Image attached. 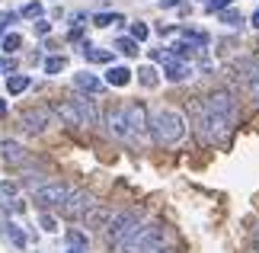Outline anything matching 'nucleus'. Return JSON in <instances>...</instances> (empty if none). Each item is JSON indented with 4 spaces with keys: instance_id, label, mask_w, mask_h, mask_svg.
Returning a JSON list of instances; mask_svg holds the SVG:
<instances>
[{
    "instance_id": "1",
    "label": "nucleus",
    "mask_w": 259,
    "mask_h": 253,
    "mask_svg": "<svg viewBox=\"0 0 259 253\" xmlns=\"http://www.w3.org/2000/svg\"><path fill=\"white\" fill-rule=\"evenodd\" d=\"M195 131L205 144H224L237 125V99L227 90H214L205 103H192Z\"/></svg>"
},
{
    "instance_id": "2",
    "label": "nucleus",
    "mask_w": 259,
    "mask_h": 253,
    "mask_svg": "<svg viewBox=\"0 0 259 253\" xmlns=\"http://www.w3.org/2000/svg\"><path fill=\"white\" fill-rule=\"evenodd\" d=\"M151 135L157 144L163 148H173L179 144V141L186 138V116L179 113V109H157V113L151 116Z\"/></svg>"
},
{
    "instance_id": "3",
    "label": "nucleus",
    "mask_w": 259,
    "mask_h": 253,
    "mask_svg": "<svg viewBox=\"0 0 259 253\" xmlns=\"http://www.w3.org/2000/svg\"><path fill=\"white\" fill-rule=\"evenodd\" d=\"M141 225H144V221H141V215H138L135 208H118V211H112V218H109L103 237H106V244L112 250H122L128 244V237H132Z\"/></svg>"
},
{
    "instance_id": "4",
    "label": "nucleus",
    "mask_w": 259,
    "mask_h": 253,
    "mask_svg": "<svg viewBox=\"0 0 259 253\" xmlns=\"http://www.w3.org/2000/svg\"><path fill=\"white\" fill-rule=\"evenodd\" d=\"M157 250H163V228L160 225H141L118 253H157Z\"/></svg>"
},
{
    "instance_id": "5",
    "label": "nucleus",
    "mask_w": 259,
    "mask_h": 253,
    "mask_svg": "<svg viewBox=\"0 0 259 253\" xmlns=\"http://www.w3.org/2000/svg\"><path fill=\"white\" fill-rule=\"evenodd\" d=\"M234 74H237V84L246 90V96L259 103V61L256 58H237Z\"/></svg>"
},
{
    "instance_id": "6",
    "label": "nucleus",
    "mask_w": 259,
    "mask_h": 253,
    "mask_svg": "<svg viewBox=\"0 0 259 253\" xmlns=\"http://www.w3.org/2000/svg\"><path fill=\"white\" fill-rule=\"evenodd\" d=\"M106 131H109L115 141L138 144V138H135V131H132V122H128L125 106H109V109H106Z\"/></svg>"
},
{
    "instance_id": "7",
    "label": "nucleus",
    "mask_w": 259,
    "mask_h": 253,
    "mask_svg": "<svg viewBox=\"0 0 259 253\" xmlns=\"http://www.w3.org/2000/svg\"><path fill=\"white\" fill-rule=\"evenodd\" d=\"M67 196H71V186L67 183H45V186H38L35 189V202L42 208H61Z\"/></svg>"
},
{
    "instance_id": "8",
    "label": "nucleus",
    "mask_w": 259,
    "mask_h": 253,
    "mask_svg": "<svg viewBox=\"0 0 259 253\" xmlns=\"http://www.w3.org/2000/svg\"><path fill=\"white\" fill-rule=\"evenodd\" d=\"M52 116H55V109L35 106V109H26V113L19 116V125H23L29 135H42V131H48V125H52Z\"/></svg>"
},
{
    "instance_id": "9",
    "label": "nucleus",
    "mask_w": 259,
    "mask_h": 253,
    "mask_svg": "<svg viewBox=\"0 0 259 253\" xmlns=\"http://www.w3.org/2000/svg\"><path fill=\"white\" fill-rule=\"evenodd\" d=\"M93 205H99V202L90 196V192H83V189H71L67 202L61 205V215H64V218H87V211L93 208Z\"/></svg>"
},
{
    "instance_id": "10",
    "label": "nucleus",
    "mask_w": 259,
    "mask_h": 253,
    "mask_svg": "<svg viewBox=\"0 0 259 253\" xmlns=\"http://www.w3.org/2000/svg\"><path fill=\"white\" fill-rule=\"evenodd\" d=\"M125 113H128V122H132L135 138H138V141H144V138H147V131H151V113H147V106L141 103V99H135V103H128V106H125Z\"/></svg>"
},
{
    "instance_id": "11",
    "label": "nucleus",
    "mask_w": 259,
    "mask_h": 253,
    "mask_svg": "<svg viewBox=\"0 0 259 253\" xmlns=\"http://www.w3.org/2000/svg\"><path fill=\"white\" fill-rule=\"evenodd\" d=\"M52 109H55V116L61 119L64 125H71V128H83V116H80V109H77L74 99H58Z\"/></svg>"
},
{
    "instance_id": "12",
    "label": "nucleus",
    "mask_w": 259,
    "mask_h": 253,
    "mask_svg": "<svg viewBox=\"0 0 259 253\" xmlns=\"http://www.w3.org/2000/svg\"><path fill=\"white\" fill-rule=\"evenodd\" d=\"M0 154H4V160H7L10 167H23L26 160H29V154L23 151V144H19V141H10V138L0 144Z\"/></svg>"
},
{
    "instance_id": "13",
    "label": "nucleus",
    "mask_w": 259,
    "mask_h": 253,
    "mask_svg": "<svg viewBox=\"0 0 259 253\" xmlns=\"http://www.w3.org/2000/svg\"><path fill=\"white\" fill-rule=\"evenodd\" d=\"M74 87L80 90V93H87V96L103 93V80H99L96 74H90V70H80V74H74Z\"/></svg>"
},
{
    "instance_id": "14",
    "label": "nucleus",
    "mask_w": 259,
    "mask_h": 253,
    "mask_svg": "<svg viewBox=\"0 0 259 253\" xmlns=\"http://www.w3.org/2000/svg\"><path fill=\"white\" fill-rule=\"evenodd\" d=\"M74 103H77V109H80V116H83V128H93V125H99V113H96V103H93V99H90L87 93L74 96Z\"/></svg>"
},
{
    "instance_id": "15",
    "label": "nucleus",
    "mask_w": 259,
    "mask_h": 253,
    "mask_svg": "<svg viewBox=\"0 0 259 253\" xmlns=\"http://www.w3.org/2000/svg\"><path fill=\"white\" fill-rule=\"evenodd\" d=\"M163 77L170 80V84H183V80L192 77V70H189L186 61H176V58H170V61L163 64Z\"/></svg>"
},
{
    "instance_id": "16",
    "label": "nucleus",
    "mask_w": 259,
    "mask_h": 253,
    "mask_svg": "<svg viewBox=\"0 0 259 253\" xmlns=\"http://www.w3.org/2000/svg\"><path fill=\"white\" fill-rule=\"evenodd\" d=\"M132 74H135V70H128L125 64H112L106 70V84L109 87H128V84H132Z\"/></svg>"
},
{
    "instance_id": "17",
    "label": "nucleus",
    "mask_w": 259,
    "mask_h": 253,
    "mask_svg": "<svg viewBox=\"0 0 259 253\" xmlns=\"http://www.w3.org/2000/svg\"><path fill=\"white\" fill-rule=\"evenodd\" d=\"M109 218H112V208H103V205H93L87 211V228H99V231H106V225H109Z\"/></svg>"
},
{
    "instance_id": "18",
    "label": "nucleus",
    "mask_w": 259,
    "mask_h": 253,
    "mask_svg": "<svg viewBox=\"0 0 259 253\" xmlns=\"http://www.w3.org/2000/svg\"><path fill=\"white\" fill-rule=\"evenodd\" d=\"M83 58L87 61H93V64H109L112 61V52H109V48H93V45H83Z\"/></svg>"
},
{
    "instance_id": "19",
    "label": "nucleus",
    "mask_w": 259,
    "mask_h": 253,
    "mask_svg": "<svg viewBox=\"0 0 259 253\" xmlns=\"http://www.w3.org/2000/svg\"><path fill=\"white\" fill-rule=\"evenodd\" d=\"M29 90V77L26 74H10L7 77V93L10 96H19V93H26Z\"/></svg>"
},
{
    "instance_id": "20",
    "label": "nucleus",
    "mask_w": 259,
    "mask_h": 253,
    "mask_svg": "<svg viewBox=\"0 0 259 253\" xmlns=\"http://www.w3.org/2000/svg\"><path fill=\"white\" fill-rule=\"evenodd\" d=\"M115 52H122L125 58H135L141 48H138V39H132V35H122V39H115Z\"/></svg>"
},
{
    "instance_id": "21",
    "label": "nucleus",
    "mask_w": 259,
    "mask_h": 253,
    "mask_svg": "<svg viewBox=\"0 0 259 253\" xmlns=\"http://www.w3.org/2000/svg\"><path fill=\"white\" fill-rule=\"evenodd\" d=\"M157 80H160V74H157L154 64L138 67V84H141V87H157Z\"/></svg>"
},
{
    "instance_id": "22",
    "label": "nucleus",
    "mask_w": 259,
    "mask_h": 253,
    "mask_svg": "<svg viewBox=\"0 0 259 253\" xmlns=\"http://www.w3.org/2000/svg\"><path fill=\"white\" fill-rule=\"evenodd\" d=\"M195 52H198V48H195V45H189L186 39H179L176 45H170V55H173V58H179V61H186V58H192Z\"/></svg>"
},
{
    "instance_id": "23",
    "label": "nucleus",
    "mask_w": 259,
    "mask_h": 253,
    "mask_svg": "<svg viewBox=\"0 0 259 253\" xmlns=\"http://www.w3.org/2000/svg\"><path fill=\"white\" fill-rule=\"evenodd\" d=\"M19 45H23V35H19V32H7V35H4V42H0V48H4L7 55H16V52H19Z\"/></svg>"
},
{
    "instance_id": "24",
    "label": "nucleus",
    "mask_w": 259,
    "mask_h": 253,
    "mask_svg": "<svg viewBox=\"0 0 259 253\" xmlns=\"http://www.w3.org/2000/svg\"><path fill=\"white\" fill-rule=\"evenodd\" d=\"M64 67H67V58H64V55H52V58H45V74H61Z\"/></svg>"
},
{
    "instance_id": "25",
    "label": "nucleus",
    "mask_w": 259,
    "mask_h": 253,
    "mask_svg": "<svg viewBox=\"0 0 259 253\" xmlns=\"http://www.w3.org/2000/svg\"><path fill=\"white\" fill-rule=\"evenodd\" d=\"M115 23H125V16L122 13H96L93 16V26H99V29H103V26H115Z\"/></svg>"
},
{
    "instance_id": "26",
    "label": "nucleus",
    "mask_w": 259,
    "mask_h": 253,
    "mask_svg": "<svg viewBox=\"0 0 259 253\" xmlns=\"http://www.w3.org/2000/svg\"><path fill=\"white\" fill-rule=\"evenodd\" d=\"M183 39H186L189 45H195V48H205L208 45V35L198 32V29H183Z\"/></svg>"
},
{
    "instance_id": "27",
    "label": "nucleus",
    "mask_w": 259,
    "mask_h": 253,
    "mask_svg": "<svg viewBox=\"0 0 259 253\" xmlns=\"http://www.w3.org/2000/svg\"><path fill=\"white\" fill-rule=\"evenodd\" d=\"M4 231H7V237L13 240V247H19V250L26 247V234H23V231H19V225H13V221H10V225H7Z\"/></svg>"
},
{
    "instance_id": "28",
    "label": "nucleus",
    "mask_w": 259,
    "mask_h": 253,
    "mask_svg": "<svg viewBox=\"0 0 259 253\" xmlns=\"http://www.w3.org/2000/svg\"><path fill=\"white\" fill-rule=\"evenodd\" d=\"M42 13H45V7L38 4V0H32V4H26L19 10V16H26V19H42Z\"/></svg>"
},
{
    "instance_id": "29",
    "label": "nucleus",
    "mask_w": 259,
    "mask_h": 253,
    "mask_svg": "<svg viewBox=\"0 0 259 253\" xmlns=\"http://www.w3.org/2000/svg\"><path fill=\"white\" fill-rule=\"evenodd\" d=\"M221 23H224V26H240V23H243V16L231 7V10H221Z\"/></svg>"
},
{
    "instance_id": "30",
    "label": "nucleus",
    "mask_w": 259,
    "mask_h": 253,
    "mask_svg": "<svg viewBox=\"0 0 259 253\" xmlns=\"http://www.w3.org/2000/svg\"><path fill=\"white\" fill-rule=\"evenodd\" d=\"M67 244L77 247V250H83L87 247V234H80V231H67Z\"/></svg>"
},
{
    "instance_id": "31",
    "label": "nucleus",
    "mask_w": 259,
    "mask_h": 253,
    "mask_svg": "<svg viewBox=\"0 0 259 253\" xmlns=\"http://www.w3.org/2000/svg\"><path fill=\"white\" fill-rule=\"evenodd\" d=\"M147 35H151V29H147V23H132V39H138V42H144Z\"/></svg>"
},
{
    "instance_id": "32",
    "label": "nucleus",
    "mask_w": 259,
    "mask_h": 253,
    "mask_svg": "<svg viewBox=\"0 0 259 253\" xmlns=\"http://www.w3.org/2000/svg\"><path fill=\"white\" fill-rule=\"evenodd\" d=\"M231 4H234V0H211V4H205V7L211 10V13H221V10H227Z\"/></svg>"
},
{
    "instance_id": "33",
    "label": "nucleus",
    "mask_w": 259,
    "mask_h": 253,
    "mask_svg": "<svg viewBox=\"0 0 259 253\" xmlns=\"http://www.w3.org/2000/svg\"><path fill=\"white\" fill-rule=\"evenodd\" d=\"M38 221H42V228H45V231H58V221H55L52 215H38Z\"/></svg>"
},
{
    "instance_id": "34",
    "label": "nucleus",
    "mask_w": 259,
    "mask_h": 253,
    "mask_svg": "<svg viewBox=\"0 0 259 253\" xmlns=\"http://www.w3.org/2000/svg\"><path fill=\"white\" fill-rule=\"evenodd\" d=\"M35 32H38V35H48V32H52V23H45V19H38V23H35Z\"/></svg>"
},
{
    "instance_id": "35",
    "label": "nucleus",
    "mask_w": 259,
    "mask_h": 253,
    "mask_svg": "<svg viewBox=\"0 0 259 253\" xmlns=\"http://www.w3.org/2000/svg\"><path fill=\"white\" fill-rule=\"evenodd\" d=\"M0 192H4V199H10V196L16 192V186H13V183H4V186H0Z\"/></svg>"
},
{
    "instance_id": "36",
    "label": "nucleus",
    "mask_w": 259,
    "mask_h": 253,
    "mask_svg": "<svg viewBox=\"0 0 259 253\" xmlns=\"http://www.w3.org/2000/svg\"><path fill=\"white\" fill-rule=\"evenodd\" d=\"M7 116V99H0V119Z\"/></svg>"
},
{
    "instance_id": "37",
    "label": "nucleus",
    "mask_w": 259,
    "mask_h": 253,
    "mask_svg": "<svg viewBox=\"0 0 259 253\" xmlns=\"http://www.w3.org/2000/svg\"><path fill=\"white\" fill-rule=\"evenodd\" d=\"M179 0H160V7H176Z\"/></svg>"
},
{
    "instance_id": "38",
    "label": "nucleus",
    "mask_w": 259,
    "mask_h": 253,
    "mask_svg": "<svg viewBox=\"0 0 259 253\" xmlns=\"http://www.w3.org/2000/svg\"><path fill=\"white\" fill-rule=\"evenodd\" d=\"M253 29H259V10L253 13Z\"/></svg>"
},
{
    "instance_id": "39",
    "label": "nucleus",
    "mask_w": 259,
    "mask_h": 253,
    "mask_svg": "<svg viewBox=\"0 0 259 253\" xmlns=\"http://www.w3.org/2000/svg\"><path fill=\"white\" fill-rule=\"evenodd\" d=\"M157 253H176V250H166V247H163V250H157Z\"/></svg>"
},
{
    "instance_id": "40",
    "label": "nucleus",
    "mask_w": 259,
    "mask_h": 253,
    "mask_svg": "<svg viewBox=\"0 0 259 253\" xmlns=\"http://www.w3.org/2000/svg\"><path fill=\"white\" fill-rule=\"evenodd\" d=\"M71 253H83V250H77V247H71Z\"/></svg>"
},
{
    "instance_id": "41",
    "label": "nucleus",
    "mask_w": 259,
    "mask_h": 253,
    "mask_svg": "<svg viewBox=\"0 0 259 253\" xmlns=\"http://www.w3.org/2000/svg\"><path fill=\"white\" fill-rule=\"evenodd\" d=\"M0 32H4V29H0ZM0 42H4V35H0Z\"/></svg>"
},
{
    "instance_id": "42",
    "label": "nucleus",
    "mask_w": 259,
    "mask_h": 253,
    "mask_svg": "<svg viewBox=\"0 0 259 253\" xmlns=\"http://www.w3.org/2000/svg\"><path fill=\"white\" fill-rule=\"evenodd\" d=\"M205 4H211V0H205Z\"/></svg>"
},
{
    "instance_id": "43",
    "label": "nucleus",
    "mask_w": 259,
    "mask_h": 253,
    "mask_svg": "<svg viewBox=\"0 0 259 253\" xmlns=\"http://www.w3.org/2000/svg\"><path fill=\"white\" fill-rule=\"evenodd\" d=\"M256 61H259V55H256Z\"/></svg>"
},
{
    "instance_id": "44",
    "label": "nucleus",
    "mask_w": 259,
    "mask_h": 253,
    "mask_svg": "<svg viewBox=\"0 0 259 253\" xmlns=\"http://www.w3.org/2000/svg\"><path fill=\"white\" fill-rule=\"evenodd\" d=\"M0 74H4V70H0Z\"/></svg>"
}]
</instances>
